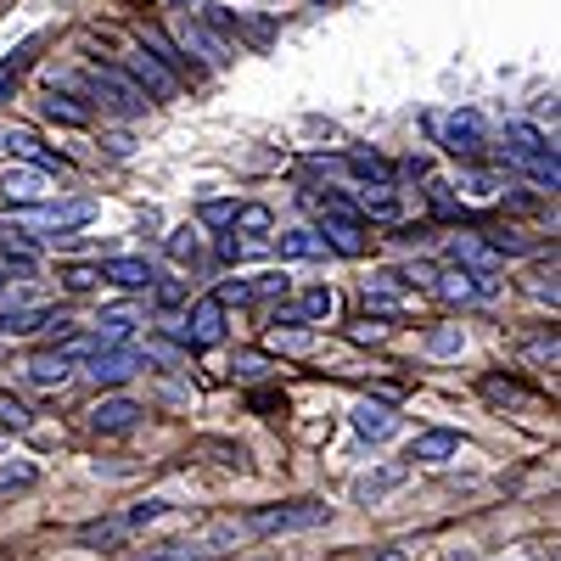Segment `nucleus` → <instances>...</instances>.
<instances>
[{"instance_id":"obj_1","label":"nucleus","mask_w":561,"mask_h":561,"mask_svg":"<svg viewBox=\"0 0 561 561\" xmlns=\"http://www.w3.org/2000/svg\"><path fill=\"white\" fill-rule=\"evenodd\" d=\"M505 152H511V163H523L528 174H534V185H550L556 192V147L534 129V124H505Z\"/></svg>"},{"instance_id":"obj_2","label":"nucleus","mask_w":561,"mask_h":561,"mask_svg":"<svg viewBox=\"0 0 561 561\" xmlns=\"http://www.w3.org/2000/svg\"><path fill=\"white\" fill-rule=\"evenodd\" d=\"M332 523V505L320 500H293V505H264L253 511V534H304V528H325Z\"/></svg>"},{"instance_id":"obj_3","label":"nucleus","mask_w":561,"mask_h":561,"mask_svg":"<svg viewBox=\"0 0 561 561\" xmlns=\"http://www.w3.org/2000/svg\"><path fill=\"white\" fill-rule=\"evenodd\" d=\"M90 219H96V203H90V197L23 203V208H18V225H28V230H57V237H68V230H79V225H90Z\"/></svg>"},{"instance_id":"obj_4","label":"nucleus","mask_w":561,"mask_h":561,"mask_svg":"<svg viewBox=\"0 0 561 561\" xmlns=\"http://www.w3.org/2000/svg\"><path fill=\"white\" fill-rule=\"evenodd\" d=\"M79 84H84V96H96V102L113 107V113H140V107H147V96H140V90H135L118 68H90Z\"/></svg>"},{"instance_id":"obj_5","label":"nucleus","mask_w":561,"mask_h":561,"mask_svg":"<svg viewBox=\"0 0 561 561\" xmlns=\"http://www.w3.org/2000/svg\"><path fill=\"white\" fill-rule=\"evenodd\" d=\"M219 337H225V304H219V298L192 304L185 325H174V343H180V348H214Z\"/></svg>"},{"instance_id":"obj_6","label":"nucleus","mask_w":561,"mask_h":561,"mask_svg":"<svg viewBox=\"0 0 561 561\" xmlns=\"http://www.w3.org/2000/svg\"><path fill=\"white\" fill-rule=\"evenodd\" d=\"M140 370V348H124V343H113V348H96L90 354V365H84V377L96 382V388H118V382H129Z\"/></svg>"},{"instance_id":"obj_7","label":"nucleus","mask_w":561,"mask_h":561,"mask_svg":"<svg viewBox=\"0 0 561 561\" xmlns=\"http://www.w3.org/2000/svg\"><path fill=\"white\" fill-rule=\"evenodd\" d=\"M124 79L140 90V96H174V90H180V79H174L152 51H129V57H124Z\"/></svg>"},{"instance_id":"obj_8","label":"nucleus","mask_w":561,"mask_h":561,"mask_svg":"<svg viewBox=\"0 0 561 561\" xmlns=\"http://www.w3.org/2000/svg\"><path fill=\"white\" fill-rule=\"evenodd\" d=\"M180 45H185V51H197L203 62H214V68H225V62H230V45H225L203 18H192V7H185V23H180Z\"/></svg>"},{"instance_id":"obj_9","label":"nucleus","mask_w":561,"mask_h":561,"mask_svg":"<svg viewBox=\"0 0 561 561\" xmlns=\"http://www.w3.org/2000/svg\"><path fill=\"white\" fill-rule=\"evenodd\" d=\"M438 135H444V152H455V158H478V152H483V118H478V113L444 118Z\"/></svg>"},{"instance_id":"obj_10","label":"nucleus","mask_w":561,"mask_h":561,"mask_svg":"<svg viewBox=\"0 0 561 561\" xmlns=\"http://www.w3.org/2000/svg\"><path fill=\"white\" fill-rule=\"evenodd\" d=\"M102 280H113V287H124V293H147V287H158V270L147 259H107Z\"/></svg>"},{"instance_id":"obj_11","label":"nucleus","mask_w":561,"mask_h":561,"mask_svg":"<svg viewBox=\"0 0 561 561\" xmlns=\"http://www.w3.org/2000/svg\"><path fill=\"white\" fill-rule=\"evenodd\" d=\"M0 192H7V203H45L51 197V169H12Z\"/></svg>"},{"instance_id":"obj_12","label":"nucleus","mask_w":561,"mask_h":561,"mask_svg":"<svg viewBox=\"0 0 561 561\" xmlns=\"http://www.w3.org/2000/svg\"><path fill=\"white\" fill-rule=\"evenodd\" d=\"M433 287H438V298H449V304H472V298L489 293V275H478V270H449V275H433Z\"/></svg>"},{"instance_id":"obj_13","label":"nucleus","mask_w":561,"mask_h":561,"mask_svg":"<svg viewBox=\"0 0 561 561\" xmlns=\"http://www.w3.org/2000/svg\"><path fill=\"white\" fill-rule=\"evenodd\" d=\"M399 427V415H393V404H377V399H365V404H354V433L359 438H370V444H377V438H388Z\"/></svg>"},{"instance_id":"obj_14","label":"nucleus","mask_w":561,"mask_h":561,"mask_svg":"<svg viewBox=\"0 0 561 561\" xmlns=\"http://www.w3.org/2000/svg\"><path fill=\"white\" fill-rule=\"evenodd\" d=\"M135 421H140L135 399H102L96 410H90V427H96V433H129Z\"/></svg>"},{"instance_id":"obj_15","label":"nucleus","mask_w":561,"mask_h":561,"mask_svg":"<svg viewBox=\"0 0 561 561\" xmlns=\"http://www.w3.org/2000/svg\"><path fill=\"white\" fill-rule=\"evenodd\" d=\"M449 253H455V264L478 270V275H494V270H500V248H494V242H483V237H455V242H449Z\"/></svg>"},{"instance_id":"obj_16","label":"nucleus","mask_w":561,"mask_h":561,"mask_svg":"<svg viewBox=\"0 0 561 561\" xmlns=\"http://www.w3.org/2000/svg\"><path fill=\"white\" fill-rule=\"evenodd\" d=\"M365 309H377V314L404 309V275L388 270V275H377V280H365Z\"/></svg>"},{"instance_id":"obj_17","label":"nucleus","mask_w":561,"mask_h":561,"mask_svg":"<svg viewBox=\"0 0 561 561\" xmlns=\"http://www.w3.org/2000/svg\"><path fill=\"white\" fill-rule=\"evenodd\" d=\"M68 377H73V354H68V348L34 354V359H28V382H39V388H62Z\"/></svg>"},{"instance_id":"obj_18","label":"nucleus","mask_w":561,"mask_h":561,"mask_svg":"<svg viewBox=\"0 0 561 561\" xmlns=\"http://www.w3.org/2000/svg\"><path fill=\"white\" fill-rule=\"evenodd\" d=\"M455 449H460V433L433 427V433H421V438L410 444V455H404V460H427V466H438V460H449Z\"/></svg>"},{"instance_id":"obj_19","label":"nucleus","mask_w":561,"mask_h":561,"mask_svg":"<svg viewBox=\"0 0 561 561\" xmlns=\"http://www.w3.org/2000/svg\"><path fill=\"white\" fill-rule=\"evenodd\" d=\"M320 242H325V253H343V259H359L365 253V237H359L354 219H325Z\"/></svg>"},{"instance_id":"obj_20","label":"nucleus","mask_w":561,"mask_h":561,"mask_svg":"<svg viewBox=\"0 0 561 561\" xmlns=\"http://www.w3.org/2000/svg\"><path fill=\"white\" fill-rule=\"evenodd\" d=\"M140 51H152L169 73H185V57H180V45L158 28V23H140Z\"/></svg>"},{"instance_id":"obj_21","label":"nucleus","mask_w":561,"mask_h":561,"mask_svg":"<svg viewBox=\"0 0 561 561\" xmlns=\"http://www.w3.org/2000/svg\"><path fill=\"white\" fill-rule=\"evenodd\" d=\"M45 118H57L68 129H84L90 124V107H79V96H68V90L51 84V96H45Z\"/></svg>"},{"instance_id":"obj_22","label":"nucleus","mask_w":561,"mask_h":561,"mask_svg":"<svg viewBox=\"0 0 561 561\" xmlns=\"http://www.w3.org/2000/svg\"><path fill=\"white\" fill-rule=\"evenodd\" d=\"M399 483H404V466H388V472L359 478V483H354V500H359V505H377V500H382V494H393Z\"/></svg>"},{"instance_id":"obj_23","label":"nucleus","mask_w":561,"mask_h":561,"mask_svg":"<svg viewBox=\"0 0 561 561\" xmlns=\"http://www.w3.org/2000/svg\"><path fill=\"white\" fill-rule=\"evenodd\" d=\"M275 248H280V259H325L320 230H287V237H280Z\"/></svg>"},{"instance_id":"obj_24","label":"nucleus","mask_w":561,"mask_h":561,"mask_svg":"<svg viewBox=\"0 0 561 561\" xmlns=\"http://www.w3.org/2000/svg\"><path fill=\"white\" fill-rule=\"evenodd\" d=\"M0 147L18 152V158H34L39 169H62V158H45V152H39V140H34L28 129H7V135H0Z\"/></svg>"},{"instance_id":"obj_25","label":"nucleus","mask_w":561,"mask_h":561,"mask_svg":"<svg viewBox=\"0 0 561 561\" xmlns=\"http://www.w3.org/2000/svg\"><path fill=\"white\" fill-rule=\"evenodd\" d=\"M359 219H399V197L393 192H382V185H377V192H359Z\"/></svg>"},{"instance_id":"obj_26","label":"nucleus","mask_w":561,"mask_h":561,"mask_svg":"<svg viewBox=\"0 0 561 561\" xmlns=\"http://www.w3.org/2000/svg\"><path fill=\"white\" fill-rule=\"evenodd\" d=\"M332 309H337V293L332 287H309L298 298V320H332Z\"/></svg>"},{"instance_id":"obj_27","label":"nucleus","mask_w":561,"mask_h":561,"mask_svg":"<svg viewBox=\"0 0 561 561\" xmlns=\"http://www.w3.org/2000/svg\"><path fill=\"white\" fill-rule=\"evenodd\" d=\"M129 332H135V314H124V309H118V314H107V320L96 325V337H90V348H113V343H124Z\"/></svg>"},{"instance_id":"obj_28","label":"nucleus","mask_w":561,"mask_h":561,"mask_svg":"<svg viewBox=\"0 0 561 561\" xmlns=\"http://www.w3.org/2000/svg\"><path fill=\"white\" fill-rule=\"evenodd\" d=\"M348 169H354L359 180H377V185H388V180H393L388 158H377V152H348Z\"/></svg>"},{"instance_id":"obj_29","label":"nucleus","mask_w":561,"mask_h":561,"mask_svg":"<svg viewBox=\"0 0 561 561\" xmlns=\"http://www.w3.org/2000/svg\"><path fill=\"white\" fill-rule=\"evenodd\" d=\"M230 219H237V230H248V237H259V230H270V208H264V203H248V208H237Z\"/></svg>"},{"instance_id":"obj_30","label":"nucleus","mask_w":561,"mask_h":561,"mask_svg":"<svg viewBox=\"0 0 561 561\" xmlns=\"http://www.w3.org/2000/svg\"><path fill=\"white\" fill-rule=\"evenodd\" d=\"M169 253H174L180 264H197V253H203L197 230H174V237H169Z\"/></svg>"},{"instance_id":"obj_31","label":"nucleus","mask_w":561,"mask_h":561,"mask_svg":"<svg viewBox=\"0 0 561 561\" xmlns=\"http://www.w3.org/2000/svg\"><path fill=\"white\" fill-rule=\"evenodd\" d=\"M460 348H466L460 325H444V332H433V337H427V354H438V359H444V354H460Z\"/></svg>"},{"instance_id":"obj_32","label":"nucleus","mask_w":561,"mask_h":561,"mask_svg":"<svg viewBox=\"0 0 561 561\" xmlns=\"http://www.w3.org/2000/svg\"><path fill=\"white\" fill-rule=\"evenodd\" d=\"M230 370H237L242 382H259V377H270V354H237V365H230Z\"/></svg>"},{"instance_id":"obj_33","label":"nucleus","mask_w":561,"mask_h":561,"mask_svg":"<svg viewBox=\"0 0 561 561\" xmlns=\"http://www.w3.org/2000/svg\"><path fill=\"white\" fill-rule=\"evenodd\" d=\"M460 192L472 197V203H489L500 185H494V174H460Z\"/></svg>"},{"instance_id":"obj_34","label":"nucleus","mask_w":561,"mask_h":561,"mask_svg":"<svg viewBox=\"0 0 561 561\" xmlns=\"http://www.w3.org/2000/svg\"><path fill=\"white\" fill-rule=\"evenodd\" d=\"M28 483H34V466H23V460L0 466V489H28Z\"/></svg>"},{"instance_id":"obj_35","label":"nucleus","mask_w":561,"mask_h":561,"mask_svg":"<svg viewBox=\"0 0 561 561\" xmlns=\"http://www.w3.org/2000/svg\"><path fill=\"white\" fill-rule=\"evenodd\" d=\"M314 337L309 332H280V325H275V332H270V348H280V354H304Z\"/></svg>"},{"instance_id":"obj_36","label":"nucleus","mask_w":561,"mask_h":561,"mask_svg":"<svg viewBox=\"0 0 561 561\" xmlns=\"http://www.w3.org/2000/svg\"><path fill=\"white\" fill-rule=\"evenodd\" d=\"M163 511H169L163 500H147V505H135L129 517H124V528H147V523H158V517H163Z\"/></svg>"},{"instance_id":"obj_37","label":"nucleus","mask_w":561,"mask_h":561,"mask_svg":"<svg viewBox=\"0 0 561 561\" xmlns=\"http://www.w3.org/2000/svg\"><path fill=\"white\" fill-rule=\"evenodd\" d=\"M483 393H489V399H500V404H523V399H528L517 382H500V377H489V382H483Z\"/></svg>"},{"instance_id":"obj_38","label":"nucleus","mask_w":561,"mask_h":561,"mask_svg":"<svg viewBox=\"0 0 561 561\" xmlns=\"http://www.w3.org/2000/svg\"><path fill=\"white\" fill-rule=\"evenodd\" d=\"M118 534H124V523H90V528H79L84 545H113Z\"/></svg>"},{"instance_id":"obj_39","label":"nucleus","mask_w":561,"mask_h":561,"mask_svg":"<svg viewBox=\"0 0 561 561\" xmlns=\"http://www.w3.org/2000/svg\"><path fill=\"white\" fill-rule=\"evenodd\" d=\"M140 359H147V365H174V359H180V343H163V337H152Z\"/></svg>"},{"instance_id":"obj_40","label":"nucleus","mask_w":561,"mask_h":561,"mask_svg":"<svg viewBox=\"0 0 561 561\" xmlns=\"http://www.w3.org/2000/svg\"><path fill=\"white\" fill-rule=\"evenodd\" d=\"M0 427H12V433H23V427H28V410H23L18 399H0Z\"/></svg>"},{"instance_id":"obj_41","label":"nucleus","mask_w":561,"mask_h":561,"mask_svg":"<svg viewBox=\"0 0 561 561\" xmlns=\"http://www.w3.org/2000/svg\"><path fill=\"white\" fill-rule=\"evenodd\" d=\"M248 293H253V298H270V293H287V275H259V280H248Z\"/></svg>"},{"instance_id":"obj_42","label":"nucleus","mask_w":561,"mask_h":561,"mask_svg":"<svg viewBox=\"0 0 561 561\" xmlns=\"http://www.w3.org/2000/svg\"><path fill=\"white\" fill-rule=\"evenodd\" d=\"M388 337V320H359L354 325V343H382Z\"/></svg>"},{"instance_id":"obj_43","label":"nucleus","mask_w":561,"mask_h":561,"mask_svg":"<svg viewBox=\"0 0 561 561\" xmlns=\"http://www.w3.org/2000/svg\"><path fill=\"white\" fill-rule=\"evenodd\" d=\"M28 51H34V45H23V51H12V62H0V90H7L18 73H23V62H28Z\"/></svg>"},{"instance_id":"obj_44","label":"nucleus","mask_w":561,"mask_h":561,"mask_svg":"<svg viewBox=\"0 0 561 561\" xmlns=\"http://www.w3.org/2000/svg\"><path fill=\"white\" fill-rule=\"evenodd\" d=\"M96 280H102V270H84V264H79V270H68V287H73V293H90Z\"/></svg>"},{"instance_id":"obj_45","label":"nucleus","mask_w":561,"mask_h":561,"mask_svg":"<svg viewBox=\"0 0 561 561\" xmlns=\"http://www.w3.org/2000/svg\"><path fill=\"white\" fill-rule=\"evenodd\" d=\"M230 214H237L230 203H203V219H208V225H219V219H230Z\"/></svg>"},{"instance_id":"obj_46","label":"nucleus","mask_w":561,"mask_h":561,"mask_svg":"<svg viewBox=\"0 0 561 561\" xmlns=\"http://www.w3.org/2000/svg\"><path fill=\"white\" fill-rule=\"evenodd\" d=\"M140 561H185V545H169V550H158V556H140Z\"/></svg>"},{"instance_id":"obj_47","label":"nucleus","mask_w":561,"mask_h":561,"mask_svg":"<svg viewBox=\"0 0 561 561\" xmlns=\"http://www.w3.org/2000/svg\"><path fill=\"white\" fill-rule=\"evenodd\" d=\"M12 298V270H0V304Z\"/></svg>"},{"instance_id":"obj_48","label":"nucleus","mask_w":561,"mask_h":561,"mask_svg":"<svg viewBox=\"0 0 561 561\" xmlns=\"http://www.w3.org/2000/svg\"><path fill=\"white\" fill-rule=\"evenodd\" d=\"M377 561H404V550H382V556H377Z\"/></svg>"},{"instance_id":"obj_49","label":"nucleus","mask_w":561,"mask_h":561,"mask_svg":"<svg viewBox=\"0 0 561 561\" xmlns=\"http://www.w3.org/2000/svg\"><path fill=\"white\" fill-rule=\"evenodd\" d=\"M174 7H203V0H174Z\"/></svg>"}]
</instances>
